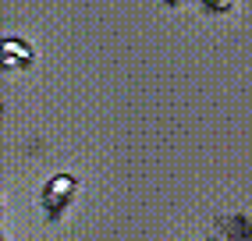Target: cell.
Returning <instances> with one entry per match:
<instances>
[{"mask_svg": "<svg viewBox=\"0 0 252 241\" xmlns=\"http://www.w3.org/2000/svg\"><path fill=\"white\" fill-rule=\"evenodd\" d=\"M163 4H167V7H178V4H181V0H163Z\"/></svg>", "mask_w": 252, "mask_h": 241, "instance_id": "cell-1", "label": "cell"}]
</instances>
